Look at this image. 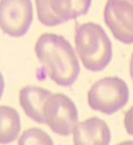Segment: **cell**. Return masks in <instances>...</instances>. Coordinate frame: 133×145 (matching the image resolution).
Returning a JSON list of instances; mask_svg holds the SVG:
<instances>
[{"label":"cell","mask_w":133,"mask_h":145,"mask_svg":"<svg viewBox=\"0 0 133 145\" xmlns=\"http://www.w3.org/2000/svg\"><path fill=\"white\" fill-rule=\"evenodd\" d=\"M35 53L49 78L57 85L70 88L77 81L80 63L72 45L64 37L42 34L35 44Z\"/></svg>","instance_id":"obj_1"},{"label":"cell","mask_w":133,"mask_h":145,"mask_svg":"<svg viewBox=\"0 0 133 145\" xmlns=\"http://www.w3.org/2000/svg\"><path fill=\"white\" fill-rule=\"evenodd\" d=\"M75 44L77 54L87 71H101L112 60V42L99 24H78L75 31Z\"/></svg>","instance_id":"obj_2"},{"label":"cell","mask_w":133,"mask_h":145,"mask_svg":"<svg viewBox=\"0 0 133 145\" xmlns=\"http://www.w3.org/2000/svg\"><path fill=\"white\" fill-rule=\"evenodd\" d=\"M130 91L126 82L118 76H106L94 82L87 93V103L93 110L113 115L126 105Z\"/></svg>","instance_id":"obj_3"},{"label":"cell","mask_w":133,"mask_h":145,"mask_svg":"<svg viewBox=\"0 0 133 145\" xmlns=\"http://www.w3.org/2000/svg\"><path fill=\"white\" fill-rule=\"evenodd\" d=\"M45 124L56 134L67 137L78 124L76 105L63 93H53L46 101L43 109Z\"/></svg>","instance_id":"obj_4"},{"label":"cell","mask_w":133,"mask_h":145,"mask_svg":"<svg viewBox=\"0 0 133 145\" xmlns=\"http://www.w3.org/2000/svg\"><path fill=\"white\" fill-rule=\"evenodd\" d=\"M37 18L41 24L53 27L89 11L92 0H35Z\"/></svg>","instance_id":"obj_5"},{"label":"cell","mask_w":133,"mask_h":145,"mask_svg":"<svg viewBox=\"0 0 133 145\" xmlns=\"http://www.w3.org/2000/svg\"><path fill=\"white\" fill-rule=\"evenodd\" d=\"M33 20L31 0H0V28L11 37L25 36Z\"/></svg>","instance_id":"obj_6"},{"label":"cell","mask_w":133,"mask_h":145,"mask_svg":"<svg viewBox=\"0 0 133 145\" xmlns=\"http://www.w3.org/2000/svg\"><path fill=\"white\" fill-rule=\"evenodd\" d=\"M104 18L116 40L124 44H132L133 0H108Z\"/></svg>","instance_id":"obj_7"},{"label":"cell","mask_w":133,"mask_h":145,"mask_svg":"<svg viewBox=\"0 0 133 145\" xmlns=\"http://www.w3.org/2000/svg\"><path fill=\"white\" fill-rule=\"evenodd\" d=\"M74 145H110L111 132L99 117H91L77 124L73 131Z\"/></svg>","instance_id":"obj_8"},{"label":"cell","mask_w":133,"mask_h":145,"mask_svg":"<svg viewBox=\"0 0 133 145\" xmlns=\"http://www.w3.org/2000/svg\"><path fill=\"white\" fill-rule=\"evenodd\" d=\"M52 94V92L41 87L25 86L20 91V105L29 118L37 123L45 124L44 105Z\"/></svg>","instance_id":"obj_9"},{"label":"cell","mask_w":133,"mask_h":145,"mask_svg":"<svg viewBox=\"0 0 133 145\" xmlns=\"http://www.w3.org/2000/svg\"><path fill=\"white\" fill-rule=\"evenodd\" d=\"M20 128L19 112L11 106L0 105V144H8L15 141Z\"/></svg>","instance_id":"obj_10"},{"label":"cell","mask_w":133,"mask_h":145,"mask_svg":"<svg viewBox=\"0 0 133 145\" xmlns=\"http://www.w3.org/2000/svg\"><path fill=\"white\" fill-rule=\"evenodd\" d=\"M18 145H54L51 137L42 129L33 127L25 130L18 141Z\"/></svg>","instance_id":"obj_11"},{"label":"cell","mask_w":133,"mask_h":145,"mask_svg":"<svg viewBox=\"0 0 133 145\" xmlns=\"http://www.w3.org/2000/svg\"><path fill=\"white\" fill-rule=\"evenodd\" d=\"M124 125L126 133L133 136V105L129 110L126 111L124 119Z\"/></svg>","instance_id":"obj_12"},{"label":"cell","mask_w":133,"mask_h":145,"mask_svg":"<svg viewBox=\"0 0 133 145\" xmlns=\"http://www.w3.org/2000/svg\"><path fill=\"white\" fill-rule=\"evenodd\" d=\"M4 87H5L4 78H3V76L2 72L0 71V100H1V98L3 96V91H4Z\"/></svg>","instance_id":"obj_13"},{"label":"cell","mask_w":133,"mask_h":145,"mask_svg":"<svg viewBox=\"0 0 133 145\" xmlns=\"http://www.w3.org/2000/svg\"><path fill=\"white\" fill-rule=\"evenodd\" d=\"M129 72H130V76L132 78L133 82V52L131 56V59H130V64H129Z\"/></svg>","instance_id":"obj_14"},{"label":"cell","mask_w":133,"mask_h":145,"mask_svg":"<svg viewBox=\"0 0 133 145\" xmlns=\"http://www.w3.org/2000/svg\"><path fill=\"white\" fill-rule=\"evenodd\" d=\"M117 145H133V140H127V141H124L122 143H120Z\"/></svg>","instance_id":"obj_15"}]
</instances>
